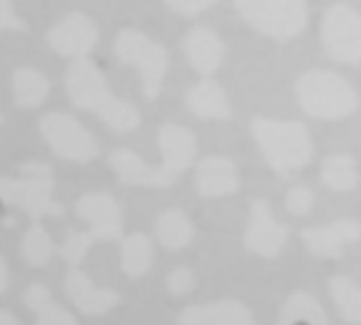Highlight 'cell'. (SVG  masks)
Masks as SVG:
<instances>
[{"mask_svg": "<svg viewBox=\"0 0 361 325\" xmlns=\"http://www.w3.org/2000/svg\"><path fill=\"white\" fill-rule=\"evenodd\" d=\"M66 91L76 108L95 114L116 133H131L142 123L137 108L114 95L104 72L89 57L70 63L66 72Z\"/></svg>", "mask_w": 361, "mask_h": 325, "instance_id": "cell-1", "label": "cell"}, {"mask_svg": "<svg viewBox=\"0 0 361 325\" xmlns=\"http://www.w3.org/2000/svg\"><path fill=\"white\" fill-rule=\"evenodd\" d=\"M250 129L264 161L281 178L296 176L313 159V137L300 121L256 116Z\"/></svg>", "mask_w": 361, "mask_h": 325, "instance_id": "cell-2", "label": "cell"}, {"mask_svg": "<svg viewBox=\"0 0 361 325\" xmlns=\"http://www.w3.org/2000/svg\"><path fill=\"white\" fill-rule=\"evenodd\" d=\"M296 99L300 108L322 121H341L349 118L360 108L357 89L334 70H309L300 74L294 85Z\"/></svg>", "mask_w": 361, "mask_h": 325, "instance_id": "cell-3", "label": "cell"}, {"mask_svg": "<svg viewBox=\"0 0 361 325\" xmlns=\"http://www.w3.org/2000/svg\"><path fill=\"white\" fill-rule=\"evenodd\" d=\"M53 171L44 163H21L13 173L0 178V201L25 211L32 220L61 218L63 207L53 199Z\"/></svg>", "mask_w": 361, "mask_h": 325, "instance_id": "cell-4", "label": "cell"}, {"mask_svg": "<svg viewBox=\"0 0 361 325\" xmlns=\"http://www.w3.org/2000/svg\"><path fill=\"white\" fill-rule=\"evenodd\" d=\"M114 53L121 63L137 70L144 95L148 99H157L169 68V55L165 47L135 27H125L114 40Z\"/></svg>", "mask_w": 361, "mask_h": 325, "instance_id": "cell-5", "label": "cell"}, {"mask_svg": "<svg viewBox=\"0 0 361 325\" xmlns=\"http://www.w3.org/2000/svg\"><path fill=\"white\" fill-rule=\"evenodd\" d=\"M241 19L273 40H292L307 27V0H235Z\"/></svg>", "mask_w": 361, "mask_h": 325, "instance_id": "cell-6", "label": "cell"}, {"mask_svg": "<svg viewBox=\"0 0 361 325\" xmlns=\"http://www.w3.org/2000/svg\"><path fill=\"white\" fill-rule=\"evenodd\" d=\"M38 131L51 152L63 161L89 163L99 154L95 137L78 118L68 112H47L38 121Z\"/></svg>", "mask_w": 361, "mask_h": 325, "instance_id": "cell-7", "label": "cell"}, {"mask_svg": "<svg viewBox=\"0 0 361 325\" xmlns=\"http://www.w3.org/2000/svg\"><path fill=\"white\" fill-rule=\"evenodd\" d=\"M322 44L330 59L357 66L361 59V15L347 2H336L326 8L319 25Z\"/></svg>", "mask_w": 361, "mask_h": 325, "instance_id": "cell-8", "label": "cell"}, {"mask_svg": "<svg viewBox=\"0 0 361 325\" xmlns=\"http://www.w3.org/2000/svg\"><path fill=\"white\" fill-rule=\"evenodd\" d=\"M157 144L161 150V163L157 165V171L161 176L163 188H169L184 171L192 167L197 157V137L184 125L165 123L157 133Z\"/></svg>", "mask_w": 361, "mask_h": 325, "instance_id": "cell-9", "label": "cell"}, {"mask_svg": "<svg viewBox=\"0 0 361 325\" xmlns=\"http://www.w3.org/2000/svg\"><path fill=\"white\" fill-rule=\"evenodd\" d=\"M97 36L99 34L95 21L89 15L74 11L51 25V30L47 32V42L61 57L82 59L95 49Z\"/></svg>", "mask_w": 361, "mask_h": 325, "instance_id": "cell-10", "label": "cell"}, {"mask_svg": "<svg viewBox=\"0 0 361 325\" xmlns=\"http://www.w3.org/2000/svg\"><path fill=\"white\" fill-rule=\"evenodd\" d=\"M245 247L262 258H275L288 243V228L273 218L269 201L254 199L250 207V224L245 231Z\"/></svg>", "mask_w": 361, "mask_h": 325, "instance_id": "cell-11", "label": "cell"}, {"mask_svg": "<svg viewBox=\"0 0 361 325\" xmlns=\"http://www.w3.org/2000/svg\"><path fill=\"white\" fill-rule=\"evenodd\" d=\"M76 214L89 224L95 241L123 239V214L108 192H87L76 201Z\"/></svg>", "mask_w": 361, "mask_h": 325, "instance_id": "cell-12", "label": "cell"}, {"mask_svg": "<svg viewBox=\"0 0 361 325\" xmlns=\"http://www.w3.org/2000/svg\"><path fill=\"white\" fill-rule=\"evenodd\" d=\"M307 250L317 258H341L345 245L357 243L361 237V222L355 218H343L328 226L305 228L300 233Z\"/></svg>", "mask_w": 361, "mask_h": 325, "instance_id": "cell-13", "label": "cell"}, {"mask_svg": "<svg viewBox=\"0 0 361 325\" xmlns=\"http://www.w3.org/2000/svg\"><path fill=\"white\" fill-rule=\"evenodd\" d=\"M63 290L68 300L82 315H104L118 305V294L114 290H102L91 283V279L76 266H72L66 275Z\"/></svg>", "mask_w": 361, "mask_h": 325, "instance_id": "cell-14", "label": "cell"}, {"mask_svg": "<svg viewBox=\"0 0 361 325\" xmlns=\"http://www.w3.org/2000/svg\"><path fill=\"white\" fill-rule=\"evenodd\" d=\"M184 51H186L190 68L197 74L212 76L220 70L226 47L214 30L197 25L184 36Z\"/></svg>", "mask_w": 361, "mask_h": 325, "instance_id": "cell-15", "label": "cell"}, {"mask_svg": "<svg viewBox=\"0 0 361 325\" xmlns=\"http://www.w3.org/2000/svg\"><path fill=\"white\" fill-rule=\"evenodd\" d=\"M197 190L207 199H218L237 192L239 188V171L237 165L220 154L205 157L195 169Z\"/></svg>", "mask_w": 361, "mask_h": 325, "instance_id": "cell-16", "label": "cell"}, {"mask_svg": "<svg viewBox=\"0 0 361 325\" xmlns=\"http://www.w3.org/2000/svg\"><path fill=\"white\" fill-rule=\"evenodd\" d=\"M178 325H254V315L239 300H220L184 309Z\"/></svg>", "mask_w": 361, "mask_h": 325, "instance_id": "cell-17", "label": "cell"}, {"mask_svg": "<svg viewBox=\"0 0 361 325\" xmlns=\"http://www.w3.org/2000/svg\"><path fill=\"white\" fill-rule=\"evenodd\" d=\"M186 106L197 118H203V121L231 118V102H228L226 91L209 78H203L188 89Z\"/></svg>", "mask_w": 361, "mask_h": 325, "instance_id": "cell-18", "label": "cell"}, {"mask_svg": "<svg viewBox=\"0 0 361 325\" xmlns=\"http://www.w3.org/2000/svg\"><path fill=\"white\" fill-rule=\"evenodd\" d=\"M110 167L118 182L135 188H163L157 167L146 163L140 154L127 148H118L110 154Z\"/></svg>", "mask_w": 361, "mask_h": 325, "instance_id": "cell-19", "label": "cell"}, {"mask_svg": "<svg viewBox=\"0 0 361 325\" xmlns=\"http://www.w3.org/2000/svg\"><path fill=\"white\" fill-rule=\"evenodd\" d=\"M23 302L36 315L34 325H78L76 317L61 305H57L47 286L42 283H32L23 292Z\"/></svg>", "mask_w": 361, "mask_h": 325, "instance_id": "cell-20", "label": "cell"}, {"mask_svg": "<svg viewBox=\"0 0 361 325\" xmlns=\"http://www.w3.org/2000/svg\"><path fill=\"white\" fill-rule=\"evenodd\" d=\"M49 89V78L32 66H21L13 72V99L19 108H38L47 99Z\"/></svg>", "mask_w": 361, "mask_h": 325, "instance_id": "cell-21", "label": "cell"}, {"mask_svg": "<svg viewBox=\"0 0 361 325\" xmlns=\"http://www.w3.org/2000/svg\"><path fill=\"white\" fill-rule=\"evenodd\" d=\"M154 235L165 250L176 252L192 241L195 226L182 209H165L154 222Z\"/></svg>", "mask_w": 361, "mask_h": 325, "instance_id": "cell-22", "label": "cell"}, {"mask_svg": "<svg viewBox=\"0 0 361 325\" xmlns=\"http://www.w3.org/2000/svg\"><path fill=\"white\" fill-rule=\"evenodd\" d=\"M277 325H328V315L315 296L294 292L281 307Z\"/></svg>", "mask_w": 361, "mask_h": 325, "instance_id": "cell-23", "label": "cell"}, {"mask_svg": "<svg viewBox=\"0 0 361 325\" xmlns=\"http://www.w3.org/2000/svg\"><path fill=\"white\" fill-rule=\"evenodd\" d=\"M322 182L334 192H349L360 184L357 161L351 154L338 152L322 161Z\"/></svg>", "mask_w": 361, "mask_h": 325, "instance_id": "cell-24", "label": "cell"}, {"mask_svg": "<svg viewBox=\"0 0 361 325\" xmlns=\"http://www.w3.org/2000/svg\"><path fill=\"white\" fill-rule=\"evenodd\" d=\"M332 302L343 321L351 325L361 324V290L355 279L347 275H334L328 281Z\"/></svg>", "mask_w": 361, "mask_h": 325, "instance_id": "cell-25", "label": "cell"}, {"mask_svg": "<svg viewBox=\"0 0 361 325\" xmlns=\"http://www.w3.org/2000/svg\"><path fill=\"white\" fill-rule=\"evenodd\" d=\"M154 258L152 241L146 235H129L121 241V271L127 277H142L150 271Z\"/></svg>", "mask_w": 361, "mask_h": 325, "instance_id": "cell-26", "label": "cell"}, {"mask_svg": "<svg viewBox=\"0 0 361 325\" xmlns=\"http://www.w3.org/2000/svg\"><path fill=\"white\" fill-rule=\"evenodd\" d=\"M55 243L42 226H32L21 239V256L30 266L42 269L51 262Z\"/></svg>", "mask_w": 361, "mask_h": 325, "instance_id": "cell-27", "label": "cell"}, {"mask_svg": "<svg viewBox=\"0 0 361 325\" xmlns=\"http://www.w3.org/2000/svg\"><path fill=\"white\" fill-rule=\"evenodd\" d=\"M93 241L95 239L91 237L89 231L87 233H74V231H70L66 235L63 243L59 245V254H61V258L70 266H78L82 262V258L87 256V252H89V247H91Z\"/></svg>", "mask_w": 361, "mask_h": 325, "instance_id": "cell-28", "label": "cell"}, {"mask_svg": "<svg viewBox=\"0 0 361 325\" xmlns=\"http://www.w3.org/2000/svg\"><path fill=\"white\" fill-rule=\"evenodd\" d=\"M313 205H315V195L307 186H294L286 197L288 211L292 216H298V218H305L307 214H311Z\"/></svg>", "mask_w": 361, "mask_h": 325, "instance_id": "cell-29", "label": "cell"}, {"mask_svg": "<svg viewBox=\"0 0 361 325\" xmlns=\"http://www.w3.org/2000/svg\"><path fill=\"white\" fill-rule=\"evenodd\" d=\"M0 30L2 32H27V23L17 15L13 0H0Z\"/></svg>", "mask_w": 361, "mask_h": 325, "instance_id": "cell-30", "label": "cell"}, {"mask_svg": "<svg viewBox=\"0 0 361 325\" xmlns=\"http://www.w3.org/2000/svg\"><path fill=\"white\" fill-rule=\"evenodd\" d=\"M167 288L173 296H184L195 288V273L190 269H176L167 277Z\"/></svg>", "mask_w": 361, "mask_h": 325, "instance_id": "cell-31", "label": "cell"}, {"mask_svg": "<svg viewBox=\"0 0 361 325\" xmlns=\"http://www.w3.org/2000/svg\"><path fill=\"white\" fill-rule=\"evenodd\" d=\"M218 0H165V4L173 11V13H180V15H186V17H195V15H201L203 11H207L209 6H214Z\"/></svg>", "mask_w": 361, "mask_h": 325, "instance_id": "cell-32", "label": "cell"}, {"mask_svg": "<svg viewBox=\"0 0 361 325\" xmlns=\"http://www.w3.org/2000/svg\"><path fill=\"white\" fill-rule=\"evenodd\" d=\"M8 288V269H6V262L2 260L0 256V294Z\"/></svg>", "mask_w": 361, "mask_h": 325, "instance_id": "cell-33", "label": "cell"}, {"mask_svg": "<svg viewBox=\"0 0 361 325\" xmlns=\"http://www.w3.org/2000/svg\"><path fill=\"white\" fill-rule=\"evenodd\" d=\"M0 325H21V324L13 317V313H8V311H2V309H0Z\"/></svg>", "mask_w": 361, "mask_h": 325, "instance_id": "cell-34", "label": "cell"}, {"mask_svg": "<svg viewBox=\"0 0 361 325\" xmlns=\"http://www.w3.org/2000/svg\"><path fill=\"white\" fill-rule=\"evenodd\" d=\"M2 121H4V118H2V112H0V123H2Z\"/></svg>", "mask_w": 361, "mask_h": 325, "instance_id": "cell-35", "label": "cell"}]
</instances>
